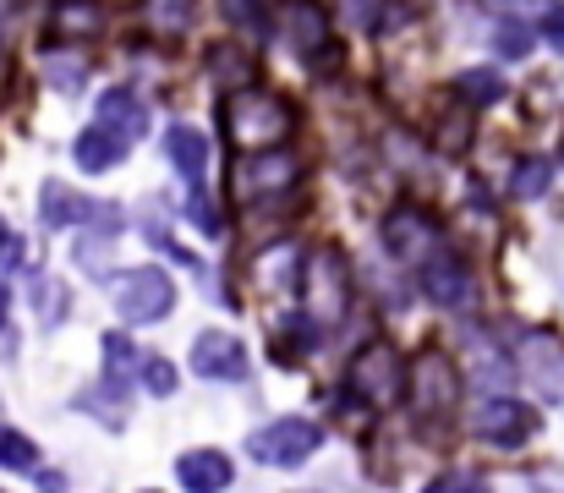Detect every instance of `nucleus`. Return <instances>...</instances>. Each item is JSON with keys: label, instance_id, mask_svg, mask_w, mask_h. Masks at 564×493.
I'll return each instance as SVG.
<instances>
[{"label": "nucleus", "instance_id": "21", "mask_svg": "<svg viewBox=\"0 0 564 493\" xmlns=\"http://www.w3.org/2000/svg\"><path fill=\"white\" fill-rule=\"evenodd\" d=\"M105 17H99V6H88V0H66L61 11H55V33H94Z\"/></svg>", "mask_w": 564, "mask_h": 493}, {"label": "nucleus", "instance_id": "29", "mask_svg": "<svg viewBox=\"0 0 564 493\" xmlns=\"http://www.w3.org/2000/svg\"><path fill=\"white\" fill-rule=\"evenodd\" d=\"M44 77H50V83H61V88H77V83H83V61H50V66H44Z\"/></svg>", "mask_w": 564, "mask_h": 493}, {"label": "nucleus", "instance_id": "32", "mask_svg": "<svg viewBox=\"0 0 564 493\" xmlns=\"http://www.w3.org/2000/svg\"><path fill=\"white\" fill-rule=\"evenodd\" d=\"M0 253H11V231H6V219H0Z\"/></svg>", "mask_w": 564, "mask_h": 493}, {"label": "nucleus", "instance_id": "4", "mask_svg": "<svg viewBox=\"0 0 564 493\" xmlns=\"http://www.w3.org/2000/svg\"><path fill=\"white\" fill-rule=\"evenodd\" d=\"M471 428L499 450H521V444L538 439V411L516 395H488V400L471 406Z\"/></svg>", "mask_w": 564, "mask_h": 493}, {"label": "nucleus", "instance_id": "12", "mask_svg": "<svg viewBox=\"0 0 564 493\" xmlns=\"http://www.w3.org/2000/svg\"><path fill=\"white\" fill-rule=\"evenodd\" d=\"M192 373H197V378H219V384L247 378V345H241L236 334H225V329H208V334H197V345H192Z\"/></svg>", "mask_w": 564, "mask_h": 493}, {"label": "nucleus", "instance_id": "2", "mask_svg": "<svg viewBox=\"0 0 564 493\" xmlns=\"http://www.w3.org/2000/svg\"><path fill=\"white\" fill-rule=\"evenodd\" d=\"M405 395H411L416 422H444V417H455V406H460V367H455V356L438 351V345H427V351L411 362V373H405Z\"/></svg>", "mask_w": 564, "mask_h": 493}, {"label": "nucleus", "instance_id": "1", "mask_svg": "<svg viewBox=\"0 0 564 493\" xmlns=\"http://www.w3.org/2000/svg\"><path fill=\"white\" fill-rule=\"evenodd\" d=\"M219 127H225L236 143H247V149H274V143L296 127V116H291V105H285L280 94H269V88H236V94L219 99Z\"/></svg>", "mask_w": 564, "mask_h": 493}, {"label": "nucleus", "instance_id": "10", "mask_svg": "<svg viewBox=\"0 0 564 493\" xmlns=\"http://www.w3.org/2000/svg\"><path fill=\"white\" fill-rule=\"evenodd\" d=\"M296 181V160L285 149H252V160L236 164V197L258 203V197H274Z\"/></svg>", "mask_w": 564, "mask_h": 493}, {"label": "nucleus", "instance_id": "5", "mask_svg": "<svg viewBox=\"0 0 564 493\" xmlns=\"http://www.w3.org/2000/svg\"><path fill=\"white\" fill-rule=\"evenodd\" d=\"M318 444H324V433L307 417H280V422H269V428H258L247 439V456L258 467H302Z\"/></svg>", "mask_w": 564, "mask_h": 493}, {"label": "nucleus", "instance_id": "14", "mask_svg": "<svg viewBox=\"0 0 564 493\" xmlns=\"http://www.w3.org/2000/svg\"><path fill=\"white\" fill-rule=\"evenodd\" d=\"M39 203H44V225H77V219H88V214H99L105 225H116V208H110V203H88V197H77L66 181H44Z\"/></svg>", "mask_w": 564, "mask_h": 493}, {"label": "nucleus", "instance_id": "6", "mask_svg": "<svg viewBox=\"0 0 564 493\" xmlns=\"http://www.w3.org/2000/svg\"><path fill=\"white\" fill-rule=\"evenodd\" d=\"M296 291H302L307 319L340 324V313H346V258H340V253H318V258L296 275Z\"/></svg>", "mask_w": 564, "mask_h": 493}, {"label": "nucleus", "instance_id": "23", "mask_svg": "<svg viewBox=\"0 0 564 493\" xmlns=\"http://www.w3.org/2000/svg\"><path fill=\"white\" fill-rule=\"evenodd\" d=\"M494 44H499V55L527 61V55H532V28H527V22H499V28H494Z\"/></svg>", "mask_w": 564, "mask_h": 493}, {"label": "nucleus", "instance_id": "7", "mask_svg": "<svg viewBox=\"0 0 564 493\" xmlns=\"http://www.w3.org/2000/svg\"><path fill=\"white\" fill-rule=\"evenodd\" d=\"M171 308H176V286H171L165 269H132V275H121V286H116V313H121L127 324H154V319H165Z\"/></svg>", "mask_w": 564, "mask_h": 493}, {"label": "nucleus", "instance_id": "31", "mask_svg": "<svg viewBox=\"0 0 564 493\" xmlns=\"http://www.w3.org/2000/svg\"><path fill=\"white\" fill-rule=\"evenodd\" d=\"M543 33L554 39V50H564V6H549V17H543Z\"/></svg>", "mask_w": 564, "mask_h": 493}, {"label": "nucleus", "instance_id": "20", "mask_svg": "<svg viewBox=\"0 0 564 493\" xmlns=\"http://www.w3.org/2000/svg\"><path fill=\"white\" fill-rule=\"evenodd\" d=\"M105 367H110V378H132L138 367H143V356H138V345L132 340H121V334H105Z\"/></svg>", "mask_w": 564, "mask_h": 493}, {"label": "nucleus", "instance_id": "19", "mask_svg": "<svg viewBox=\"0 0 564 493\" xmlns=\"http://www.w3.org/2000/svg\"><path fill=\"white\" fill-rule=\"evenodd\" d=\"M549 175H554V164L543 160V154H527V160H516V170H510V192L516 197H543L549 192Z\"/></svg>", "mask_w": 564, "mask_h": 493}, {"label": "nucleus", "instance_id": "13", "mask_svg": "<svg viewBox=\"0 0 564 493\" xmlns=\"http://www.w3.org/2000/svg\"><path fill=\"white\" fill-rule=\"evenodd\" d=\"M285 44H291L302 61H318L324 44H329V17H324L313 0H291V11H285Z\"/></svg>", "mask_w": 564, "mask_h": 493}, {"label": "nucleus", "instance_id": "27", "mask_svg": "<svg viewBox=\"0 0 564 493\" xmlns=\"http://www.w3.org/2000/svg\"><path fill=\"white\" fill-rule=\"evenodd\" d=\"M143 384H149L154 395H176V367L160 362V356H149V362H143Z\"/></svg>", "mask_w": 564, "mask_h": 493}, {"label": "nucleus", "instance_id": "34", "mask_svg": "<svg viewBox=\"0 0 564 493\" xmlns=\"http://www.w3.org/2000/svg\"><path fill=\"white\" fill-rule=\"evenodd\" d=\"M0 302H6V297H0Z\"/></svg>", "mask_w": 564, "mask_h": 493}, {"label": "nucleus", "instance_id": "17", "mask_svg": "<svg viewBox=\"0 0 564 493\" xmlns=\"http://www.w3.org/2000/svg\"><path fill=\"white\" fill-rule=\"evenodd\" d=\"M165 154H171L176 170L197 186V181H203V170H208V138H203L197 127H171V132H165Z\"/></svg>", "mask_w": 564, "mask_h": 493}, {"label": "nucleus", "instance_id": "16", "mask_svg": "<svg viewBox=\"0 0 564 493\" xmlns=\"http://www.w3.org/2000/svg\"><path fill=\"white\" fill-rule=\"evenodd\" d=\"M132 149V138H121V132H110V127H88V132H77V143H72V154L83 170H110V164H121V154Z\"/></svg>", "mask_w": 564, "mask_h": 493}, {"label": "nucleus", "instance_id": "33", "mask_svg": "<svg viewBox=\"0 0 564 493\" xmlns=\"http://www.w3.org/2000/svg\"><path fill=\"white\" fill-rule=\"evenodd\" d=\"M6 17H11V0H0V22H6Z\"/></svg>", "mask_w": 564, "mask_h": 493}, {"label": "nucleus", "instance_id": "25", "mask_svg": "<svg viewBox=\"0 0 564 493\" xmlns=\"http://www.w3.org/2000/svg\"><path fill=\"white\" fill-rule=\"evenodd\" d=\"M33 461H39L33 439H22L17 428H0V467H17V472H28Z\"/></svg>", "mask_w": 564, "mask_h": 493}, {"label": "nucleus", "instance_id": "15", "mask_svg": "<svg viewBox=\"0 0 564 493\" xmlns=\"http://www.w3.org/2000/svg\"><path fill=\"white\" fill-rule=\"evenodd\" d=\"M176 478H182L187 493H225L230 489V461L219 450H187L176 461Z\"/></svg>", "mask_w": 564, "mask_h": 493}, {"label": "nucleus", "instance_id": "9", "mask_svg": "<svg viewBox=\"0 0 564 493\" xmlns=\"http://www.w3.org/2000/svg\"><path fill=\"white\" fill-rule=\"evenodd\" d=\"M516 362H521V378H527L538 395H549V400H560L564 395V340L560 334L532 329V334L521 340Z\"/></svg>", "mask_w": 564, "mask_h": 493}, {"label": "nucleus", "instance_id": "8", "mask_svg": "<svg viewBox=\"0 0 564 493\" xmlns=\"http://www.w3.org/2000/svg\"><path fill=\"white\" fill-rule=\"evenodd\" d=\"M416 280H422L427 302H438V308H449V313L471 308V275H466V264H460L449 247H433V253L416 264Z\"/></svg>", "mask_w": 564, "mask_h": 493}, {"label": "nucleus", "instance_id": "24", "mask_svg": "<svg viewBox=\"0 0 564 493\" xmlns=\"http://www.w3.org/2000/svg\"><path fill=\"white\" fill-rule=\"evenodd\" d=\"M149 17H154V28H165V33H187L192 0H149Z\"/></svg>", "mask_w": 564, "mask_h": 493}, {"label": "nucleus", "instance_id": "3", "mask_svg": "<svg viewBox=\"0 0 564 493\" xmlns=\"http://www.w3.org/2000/svg\"><path fill=\"white\" fill-rule=\"evenodd\" d=\"M346 389H351L357 400H368V406H389V400L405 395V367H400V356H394L389 340H373V345H362V351L351 356Z\"/></svg>", "mask_w": 564, "mask_h": 493}, {"label": "nucleus", "instance_id": "30", "mask_svg": "<svg viewBox=\"0 0 564 493\" xmlns=\"http://www.w3.org/2000/svg\"><path fill=\"white\" fill-rule=\"evenodd\" d=\"M427 493H488V483H477V478H444V483H433Z\"/></svg>", "mask_w": 564, "mask_h": 493}, {"label": "nucleus", "instance_id": "28", "mask_svg": "<svg viewBox=\"0 0 564 493\" xmlns=\"http://www.w3.org/2000/svg\"><path fill=\"white\" fill-rule=\"evenodd\" d=\"M192 225H197L203 236H225V219H219V208H214V203H203V197H192Z\"/></svg>", "mask_w": 564, "mask_h": 493}, {"label": "nucleus", "instance_id": "22", "mask_svg": "<svg viewBox=\"0 0 564 493\" xmlns=\"http://www.w3.org/2000/svg\"><path fill=\"white\" fill-rule=\"evenodd\" d=\"M460 94H466V105H499L505 99V83H499V72H466L460 77Z\"/></svg>", "mask_w": 564, "mask_h": 493}, {"label": "nucleus", "instance_id": "11", "mask_svg": "<svg viewBox=\"0 0 564 493\" xmlns=\"http://www.w3.org/2000/svg\"><path fill=\"white\" fill-rule=\"evenodd\" d=\"M383 247L400 258V264H422L433 247H444V236H438V225L427 219V214H416V208H394L389 219H383Z\"/></svg>", "mask_w": 564, "mask_h": 493}, {"label": "nucleus", "instance_id": "18", "mask_svg": "<svg viewBox=\"0 0 564 493\" xmlns=\"http://www.w3.org/2000/svg\"><path fill=\"white\" fill-rule=\"evenodd\" d=\"M143 105L127 94V88H110L105 99H99V127H110V132H121V138H138L143 132Z\"/></svg>", "mask_w": 564, "mask_h": 493}, {"label": "nucleus", "instance_id": "26", "mask_svg": "<svg viewBox=\"0 0 564 493\" xmlns=\"http://www.w3.org/2000/svg\"><path fill=\"white\" fill-rule=\"evenodd\" d=\"M225 17H230L241 33H263V28H269V6H263V0H225Z\"/></svg>", "mask_w": 564, "mask_h": 493}]
</instances>
